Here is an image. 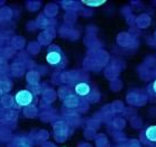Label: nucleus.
Returning <instances> with one entry per match:
<instances>
[{
	"label": "nucleus",
	"instance_id": "f257e3e1",
	"mask_svg": "<svg viewBox=\"0 0 156 147\" xmlns=\"http://www.w3.org/2000/svg\"><path fill=\"white\" fill-rule=\"evenodd\" d=\"M33 99H34V96L28 90H20L15 96L16 103L18 106H20V107H27V106H29L33 102Z\"/></svg>",
	"mask_w": 156,
	"mask_h": 147
},
{
	"label": "nucleus",
	"instance_id": "f03ea898",
	"mask_svg": "<svg viewBox=\"0 0 156 147\" xmlns=\"http://www.w3.org/2000/svg\"><path fill=\"white\" fill-rule=\"evenodd\" d=\"M75 90V93L80 96V97H85V96H88L90 93V91H91V88L89 86L88 83H84V82H80L78 83L74 88Z\"/></svg>",
	"mask_w": 156,
	"mask_h": 147
},
{
	"label": "nucleus",
	"instance_id": "7ed1b4c3",
	"mask_svg": "<svg viewBox=\"0 0 156 147\" xmlns=\"http://www.w3.org/2000/svg\"><path fill=\"white\" fill-rule=\"evenodd\" d=\"M46 61L51 65H57L62 61V55L58 52H48L46 55Z\"/></svg>",
	"mask_w": 156,
	"mask_h": 147
},
{
	"label": "nucleus",
	"instance_id": "20e7f679",
	"mask_svg": "<svg viewBox=\"0 0 156 147\" xmlns=\"http://www.w3.org/2000/svg\"><path fill=\"white\" fill-rule=\"evenodd\" d=\"M145 137L151 143H156V126H149L145 130Z\"/></svg>",
	"mask_w": 156,
	"mask_h": 147
},
{
	"label": "nucleus",
	"instance_id": "39448f33",
	"mask_svg": "<svg viewBox=\"0 0 156 147\" xmlns=\"http://www.w3.org/2000/svg\"><path fill=\"white\" fill-rule=\"evenodd\" d=\"M84 5H88L90 7H98V6H101V5L106 4V1L105 0H101V1H92V0H90V1H87V0H83L82 1Z\"/></svg>",
	"mask_w": 156,
	"mask_h": 147
},
{
	"label": "nucleus",
	"instance_id": "423d86ee",
	"mask_svg": "<svg viewBox=\"0 0 156 147\" xmlns=\"http://www.w3.org/2000/svg\"><path fill=\"white\" fill-rule=\"evenodd\" d=\"M153 90H154V92H155V93H156V80H155V81H154V83H153Z\"/></svg>",
	"mask_w": 156,
	"mask_h": 147
}]
</instances>
